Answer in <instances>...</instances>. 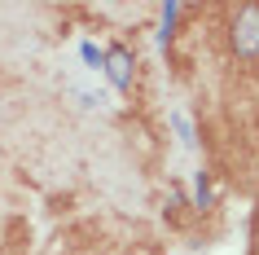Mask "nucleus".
I'll return each instance as SVG.
<instances>
[{
    "label": "nucleus",
    "instance_id": "obj_5",
    "mask_svg": "<svg viewBox=\"0 0 259 255\" xmlns=\"http://www.w3.org/2000/svg\"><path fill=\"white\" fill-rule=\"evenodd\" d=\"M193 198H198V207H211V189H206V176L198 172V180H193Z\"/></svg>",
    "mask_w": 259,
    "mask_h": 255
},
{
    "label": "nucleus",
    "instance_id": "obj_6",
    "mask_svg": "<svg viewBox=\"0 0 259 255\" xmlns=\"http://www.w3.org/2000/svg\"><path fill=\"white\" fill-rule=\"evenodd\" d=\"M176 128H180V141H185V145H193V128H189V119H180V115H176Z\"/></svg>",
    "mask_w": 259,
    "mask_h": 255
},
{
    "label": "nucleus",
    "instance_id": "obj_1",
    "mask_svg": "<svg viewBox=\"0 0 259 255\" xmlns=\"http://www.w3.org/2000/svg\"><path fill=\"white\" fill-rule=\"evenodd\" d=\"M233 49L242 57H255L259 53V5H246L237 22H233Z\"/></svg>",
    "mask_w": 259,
    "mask_h": 255
},
{
    "label": "nucleus",
    "instance_id": "obj_3",
    "mask_svg": "<svg viewBox=\"0 0 259 255\" xmlns=\"http://www.w3.org/2000/svg\"><path fill=\"white\" fill-rule=\"evenodd\" d=\"M176 18H180V5L171 0V5H163V31H158V40H171V27H176Z\"/></svg>",
    "mask_w": 259,
    "mask_h": 255
},
{
    "label": "nucleus",
    "instance_id": "obj_4",
    "mask_svg": "<svg viewBox=\"0 0 259 255\" xmlns=\"http://www.w3.org/2000/svg\"><path fill=\"white\" fill-rule=\"evenodd\" d=\"M79 53H83V62H88V66H106V53H101V49H97L93 40H83V49H79Z\"/></svg>",
    "mask_w": 259,
    "mask_h": 255
},
{
    "label": "nucleus",
    "instance_id": "obj_2",
    "mask_svg": "<svg viewBox=\"0 0 259 255\" xmlns=\"http://www.w3.org/2000/svg\"><path fill=\"white\" fill-rule=\"evenodd\" d=\"M106 70H110V80H114V88H132V53L127 49L106 53Z\"/></svg>",
    "mask_w": 259,
    "mask_h": 255
}]
</instances>
